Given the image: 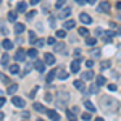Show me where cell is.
I'll list each match as a JSON object with an SVG mask.
<instances>
[{
  "mask_svg": "<svg viewBox=\"0 0 121 121\" xmlns=\"http://www.w3.org/2000/svg\"><path fill=\"white\" fill-rule=\"evenodd\" d=\"M26 8H28V3H26V2H19L18 7H16V11H18V13H24Z\"/></svg>",
  "mask_w": 121,
  "mask_h": 121,
  "instance_id": "cell-12",
  "label": "cell"
},
{
  "mask_svg": "<svg viewBox=\"0 0 121 121\" xmlns=\"http://www.w3.org/2000/svg\"><path fill=\"white\" fill-rule=\"evenodd\" d=\"M66 116H68V120H69V121H76V113L71 112V110L66 113Z\"/></svg>",
  "mask_w": 121,
  "mask_h": 121,
  "instance_id": "cell-29",
  "label": "cell"
},
{
  "mask_svg": "<svg viewBox=\"0 0 121 121\" xmlns=\"http://www.w3.org/2000/svg\"><path fill=\"white\" fill-rule=\"evenodd\" d=\"M95 2H97V0H87V3H91V5H94Z\"/></svg>",
  "mask_w": 121,
  "mask_h": 121,
  "instance_id": "cell-51",
  "label": "cell"
},
{
  "mask_svg": "<svg viewBox=\"0 0 121 121\" xmlns=\"http://www.w3.org/2000/svg\"><path fill=\"white\" fill-rule=\"evenodd\" d=\"M28 55L31 56V58H36V56H37V48H31L28 52Z\"/></svg>",
  "mask_w": 121,
  "mask_h": 121,
  "instance_id": "cell-30",
  "label": "cell"
},
{
  "mask_svg": "<svg viewBox=\"0 0 121 121\" xmlns=\"http://www.w3.org/2000/svg\"><path fill=\"white\" fill-rule=\"evenodd\" d=\"M24 24H23V23H16V24H15V32H16V34H21V32H24Z\"/></svg>",
  "mask_w": 121,
  "mask_h": 121,
  "instance_id": "cell-17",
  "label": "cell"
},
{
  "mask_svg": "<svg viewBox=\"0 0 121 121\" xmlns=\"http://www.w3.org/2000/svg\"><path fill=\"white\" fill-rule=\"evenodd\" d=\"M44 60H45V63H47V65H53V63H55V56L52 55V53H45Z\"/></svg>",
  "mask_w": 121,
  "mask_h": 121,
  "instance_id": "cell-10",
  "label": "cell"
},
{
  "mask_svg": "<svg viewBox=\"0 0 121 121\" xmlns=\"http://www.w3.org/2000/svg\"><path fill=\"white\" fill-rule=\"evenodd\" d=\"M11 102H13L15 107H18V108H24V105H26V102H24L21 97H13V99H11Z\"/></svg>",
  "mask_w": 121,
  "mask_h": 121,
  "instance_id": "cell-5",
  "label": "cell"
},
{
  "mask_svg": "<svg viewBox=\"0 0 121 121\" xmlns=\"http://www.w3.org/2000/svg\"><path fill=\"white\" fill-rule=\"evenodd\" d=\"M105 82H107V79H105V76H102V74H99L97 76V86H105Z\"/></svg>",
  "mask_w": 121,
  "mask_h": 121,
  "instance_id": "cell-19",
  "label": "cell"
},
{
  "mask_svg": "<svg viewBox=\"0 0 121 121\" xmlns=\"http://www.w3.org/2000/svg\"><path fill=\"white\" fill-rule=\"evenodd\" d=\"M99 87H100V86H97V84H95V86H91V87H89V92L91 94H97L99 92Z\"/></svg>",
  "mask_w": 121,
  "mask_h": 121,
  "instance_id": "cell-31",
  "label": "cell"
},
{
  "mask_svg": "<svg viewBox=\"0 0 121 121\" xmlns=\"http://www.w3.org/2000/svg\"><path fill=\"white\" fill-rule=\"evenodd\" d=\"M47 44H48V45H55V39L48 37V39H47Z\"/></svg>",
  "mask_w": 121,
  "mask_h": 121,
  "instance_id": "cell-38",
  "label": "cell"
},
{
  "mask_svg": "<svg viewBox=\"0 0 121 121\" xmlns=\"http://www.w3.org/2000/svg\"><path fill=\"white\" fill-rule=\"evenodd\" d=\"M32 108H34L36 112H39V113H42V112H47V110H45V107H44L42 103H39V102L32 103Z\"/></svg>",
  "mask_w": 121,
  "mask_h": 121,
  "instance_id": "cell-11",
  "label": "cell"
},
{
  "mask_svg": "<svg viewBox=\"0 0 121 121\" xmlns=\"http://www.w3.org/2000/svg\"><path fill=\"white\" fill-rule=\"evenodd\" d=\"M97 10H99L100 13H110V2H100Z\"/></svg>",
  "mask_w": 121,
  "mask_h": 121,
  "instance_id": "cell-3",
  "label": "cell"
},
{
  "mask_svg": "<svg viewBox=\"0 0 121 121\" xmlns=\"http://www.w3.org/2000/svg\"><path fill=\"white\" fill-rule=\"evenodd\" d=\"M2 34L7 36V26H5V23H2Z\"/></svg>",
  "mask_w": 121,
  "mask_h": 121,
  "instance_id": "cell-39",
  "label": "cell"
},
{
  "mask_svg": "<svg viewBox=\"0 0 121 121\" xmlns=\"http://www.w3.org/2000/svg\"><path fill=\"white\" fill-rule=\"evenodd\" d=\"M15 58H16L18 61H24V58H26V52H24V50H18L16 55H15Z\"/></svg>",
  "mask_w": 121,
  "mask_h": 121,
  "instance_id": "cell-14",
  "label": "cell"
},
{
  "mask_svg": "<svg viewBox=\"0 0 121 121\" xmlns=\"http://www.w3.org/2000/svg\"><path fill=\"white\" fill-rule=\"evenodd\" d=\"M86 44H87V45H95V44H97V39L95 37H87L86 39Z\"/></svg>",
  "mask_w": 121,
  "mask_h": 121,
  "instance_id": "cell-28",
  "label": "cell"
},
{
  "mask_svg": "<svg viewBox=\"0 0 121 121\" xmlns=\"http://www.w3.org/2000/svg\"><path fill=\"white\" fill-rule=\"evenodd\" d=\"M45 61H42V60H36V61H34V68H36V69H37L39 73H44V71H45Z\"/></svg>",
  "mask_w": 121,
  "mask_h": 121,
  "instance_id": "cell-4",
  "label": "cell"
},
{
  "mask_svg": "<svg viewBox=\"0 0 121 121\" xmlns=\"http://www.w3.org/2000/svg\"><path fill=\"white\" fill-rule=\"evenodd\" d=\"M92 55H97V56H99V55H100V50H99V48H94V50H92Z\"/></svg>",
  "mask_w": 121,
  "mask_h": 121,
  "instance_id": "cell-44",
  "label": "cell"
},
{
  "mask_svg": "<svg viewBox=\"0 0 121 121\" xmlns=\"http://www.w3.org/2000/svg\"><path fill=\"white\" fill-rule=\"evenodd\" d=\"M37 121H44V120H40V118H39V120H37Z\"/></svg>",
  "mask_w": 121,
  "mask_h": 121,
  "instance_id": "cell-55",
  "label": "cell"
},
{
  "mask_svg": "<svg viewBox=\"0 0 121 121\" xmlns=\"http://www.w3.org/2000/svg\"><path fill=\"white\" fill-rule=\"evenodd\" d=\"M36 16V11H29V13H26V19H32Z\"/></svg>",
  "mask_w": 121,
  "mask_h": 121,
  "instance_id": "cell-35",
  "label": "cell"
},
{
  "mask_svg": "<svg viewBox=\"0 0 121 121\" xmlns=\"http://www.w3.org/2000/svg\"><path fill=\"white\" fill-rule=\"evenodd\" d=\"M120 19H121V16H120Z\"/></svg>",
  "mask_w": 121,
  "mask_h": 121,
  "instance_id": "cell-56",
  "label": "cell"
},
{
  "mask_svg": "<svg viewBox=\"0 0 121 121\" xmlns=\"http://www.w3.org/2000/svg\"><path fill=\"white\" fill-rule=\"evenodd\" d=\"M56 107L60 108V110H65L66 108V102H68V94L66 92H58V95H56Z\"/></svg>",
  "mask_w": 121,
  "mask_h": 121,
  "instance_id": "cell-1",
  "label": "cell"
},
{
  "mask_svg": "<svg viewBox=\"0 0 121 121\" xmlns=\"http://www.w3.org/2000/svg\"><path fill=\"white\" fill-rule=\"evenodd\" d=\"M56 36H58V37H61V39H63V37L66 36V31H63V29H60V31L56 32Z\"/></svg>",
  "mask_w": 121,
  "mask_h": 121,
  "instance_id": "cell-36",
  "label": "cell"
},
{
  "mask_svg": "<svg viewBox=\"0 0 121 121\" xmlns=\"http://www.w3.org/2000/svg\"><path fill=\"white\" fill-rule=\"evenodd\" d=\"M108 91H116V86H115V84H110V86H108Z\"/></svg>",
  "mask_w": 121,
  "mask_h": 121,
  "instance_id": "cell-46",
  "label": "cell"
},
{
  "mask_svg": "<svg viewBox=\"0 0 121 121\" xmlns=\"http://www.w3.org/2000/svg\"><path fill=\"white\" fill-rule=\"evenodd\" d=\"M76 26V23L73 21V19H68V21H65V29H73Z\"/></svg>",
  "mask_w": 121,
  "mask_h": 121,
  "instance_id": "cell-22",
  "label": "cell"
},
{
  "mask_svg": "<svg viewBox=\"0 0 121 121\" xmlns=\"http://www.w3.org/2000/svg\"><path fill=\"white\" fill-rule=\"evenodd\" d=\"M0 105H2V107L5 105V99H3V97H0Z\"/></svg>",
  "mask_w": 121,
  "mask_h": 121,
  "instance_id": "cell-50",
  "label": "cell"
},
{
  "mask_svg": "<svg viewBox=\"0 0 121 121\" xmlns=\"http://www.w3.org/2000/svg\"><path fill=\"white\" fill-rule=\"evenodd\" d=\"M45 39H37V40H36V42H34V44H32V47H36V48H40V47H44L45 45Z\"/></svg>",
  "mask_w": 121,
  "mask_h": 121,
  "instance_id": "cell-18",
  "label": "cell"
},
{
  "mask_svg": "<svg viewBox=\"0 0 121 121\" xmlns=\"http://www.w3.org/2000/svg\"><path fill=\"white\" fill-rule=\"evenodd\" d=\"M79 21H82L84 24H91V23H92V18H91L87 13H84V11H82V13L79 15Z\"/></svg>",
  "mask_w": 121,
  "mask_h": 121,
  "instance_id": "cell-6",
  "label": "cell"
},
{
  "mask_svg": "<svg viewBox=\"0 0 121 121\" xmlns=\"http://www.w3.org/2000/svg\"><path fill=\"white\" fill-rule=\"evenodd\" d=\"M82 120L84 121H89V120H91V113H82Z\"/></svg>",
  "mask_w": 121,
  "mask_h": 121,
  "instance_id": "cell-37",
  "label": "cell"
},
{
  "mask_svg": "<svg viewBox=\"0 0 121 121\" xmlns=\"http://www.w3.org/2000/svg\"><path fill=\"white\" fill-rule=\"evenodd\" d=\"M84 107H86L89 112H97V108L94 107V103L91 102V100H84Z\"/></svg>",
  "mask_w": 121,
  "mask_h": 121,
  "instance_id": "cell-15",
  "label": "cell"
},
{
  "mask_svg": "<svg viewBox=\"0 0 121 121\" xmlns=\"http://www.w3.org/2000/svg\"><path fill=\"white\" fill-rule=\"evenodd\" d=\"M82 79H86V81H91V79H94V71H86L82 74Z\"/></svg>",
  "mask_w": 121,
  "mask_h": 121,
  "instance_id": "cell-20",
  "label": "cell"
},
{
  "mask_svg": "<svg viewBox=\"0 0 121 121\" xmlns=\"http://www.w3.org/2000/svg\"><path fill=\"white\" fill-rule=\"evenodd\" d=\"M40 0H31V5H37Z\"/></svg>",
  "mask_w": 121,
  "mask_h": 121,
  "instance_id": "cell-49",
  "label": "cell"
},
{
  "mask_svg": "<svg viewBox=\"0 0 121 121\" xmlns=\"http://www.w3.org/2000/svg\"><path fill=\"white\" fill-rule=\"evenodd\" d=\"M47 115H48V118H50L52 121H60V120H61L60 115H58L56 112H53V110H47Z\"/></svg>",
  "mask_w": 121,
  "mask_h": 121,
  "instance_id": "cell-8",
  "label": "cell"
},
{
  "mask_svg": "<svg viewBox=\"0 0 121 121\" xmlns=\"http://www.w3.org/2000/svg\"><path fill=\"white\" fill-rule=\"evenodd\" d=\"M8 19L10 21H16V13H15V11H10L8 13Z\"/></svg>",
  "mask_w": 121,
  "mask_h": 121,
  "instance_id": "cell-32",
  "label": "cell"
},
{
  "mask_svg": "<svg viewBox=\"0 0 121 121\" xmlns=\"http://www.w3.org/2000/svg\"><path fill=\"white\" fill-rule=\"evenodd\" d=\"M95 121H103V120L102 118H95Z\"/></svg>",
  "mask_w": 121,
  "mask_h": 121,
  "instance_id": "cell-54",
  "label": "cell"
},
{
  "mask_svg": "<svg viewBox=\"0 0 121 121\" xmlns=\"http://www.w3.org/2000/svg\"><path fill=\"white\" fill-rule=\"evenodd\" d=\"M37 89H39V87H34V89L31 91V94H29V95H31V97H34V95H36V92H37Z\"/></svg>",
  "mask_w": 121,
  "mask_h": 121,
  "instance_id": "cell-45",
  "label": "cell"
},
{
  "mask_svg": "<svg viewBox=\"0 0 121 121\" xmlns=\"http://www.w3.org/2000/svg\"><path fill=\"white\" fill-rule=\"evenodd\" d=\"M2 82H3V84H8V78H7L5 74H2Z\"/></svg>",
  "mask_w": 121,
  "mask_h": 121,
  "instance_id": "cell-43",
  "label": "cell"
},
{
  "mask_svg": "<svg viewBox=\"0 0 121 121\" xmlns=\"http://www.w3.org/2000/svg\"><path fill=\"white\" fill-rule=\"evenodd\" d=\"M102 69H105V68H108V66H110V61H102Z\"/></svg>",
  "mask_w": 121,
  "mask_h": 121,
  "instance_id": "cell-40",
  "label": "cell"
},
{
  "mask_svg": "<svg viewBox=\"0 0 121 121\" xmlns=\"http://www.w3.org/2000/svg\"><path fill=\"white\" fill-rule=\"evenodd\" d=\"M2 47H3L5 50H11V48H13V42H11V40H8V39H3Z\"/></svg>",
  "mask_w": 121,
  "mask_h": 121,
  "instance_id": "cell-13",
  "label": "cell"
},
{
  "mask_svg": "<svg viewBox=\"0 0 121 121\" xmlns=\"http://www.w3.org/2000/svg\"><path fill=\"white\" fill-rule=\"evenodd\" d=\"M56 76H58L60 79H66V78H68V73H66L65 69H60V71H56Z\"/></svg>",
  "mask_w": 121,
  "mask_h": 121,
  "instance_id": "cell-25",
  "label": "cell"
},
{
  "mask_svg": "<svg viewBox=\"0 0 121 121\" xmlns=\"http://www.w3.org/2000/svg\"><path fill=\"white\" fill-rule=\"evenodd\" d=\"M73 86H74L78 91H84V79H78V81H74Z\"/></svg>",
  "mask_w": 121,
  "mask_h": 121,
  "instance_id": "cell-16",
  "label": "cell"
},
{
  "mask_svg": "<svg viewBox=\"0 0 121 121\" xmlns=\"http://www.w3.org/2000/svg\"><path fill=\"white\" fill-rule=\"evenodd\" d=\"M116 32H118V34H121V26H118V28H116Z\"/></svg>",
  "mask_w": 121,
  "mask_h": 121,
  "instance_id": "cell-52",
  "label": "cell"
},
{
  "mask_svg": "<svg viewBox=\"0 0 121 121\" xmlns=\"http://www.w3.org/2000/svg\"><path fill=\"white\" fill-rule=\"evenodd\" d=\"M79 68H81V61L79 60H73L71 61V73H79Z\"/></svg>",
  "mask_w": 121,
  "mask_h": 121,
  "instance_id": "cell-7",
  "label": "cell"
},
{
  "mask_svg": "<svg viewBox=\"0 0 121 121\" xmlns=\"http://www.w3.org/2000/svg\"><path fill=\"white\" fill-rule=\"evenodd\" d=\"M8 60H10V56L7 55V53H3V55H2V66L8 65Z\"/></svg>",
  "mask_w": 121,
  "mask_h": 121,
  "instance_id": "cell-26",
  "label": "cell"
},
{
  "mask_svg": "<svg viewBox=\"0 0 121 121\" xmlns=\"http://www.w3.org/2000/svg\"><path fill=\"white\" fill-rule=\"evenodd\" d=\"M65 44H61V42H60V44H55V45H53V50H55V52H60V53H66V48H65Z\"/></svg>",
  "mask_w": 121,
  "mask_h": 121,
  "instance_id": "cell-9",
  "label": "cell"
},
{
  "mask_svg": "<svg viewBox=\"0 0 121 121\" xmlns=\"http://www.w3.org/2000/svg\"><path fill=\"white\" fill-rule=\"evenodd\" d=\"M86 65H87V68H92V66H94V60H87Z\"/></svg>",
  "mask_w": 121,
  "mask_h": 121,
  "instance_id": "cell-41",
  "label": "cell"
},
{
  "mask_svg": "<svg viewBox=\"0 0 121 121\" xmlns=\"http://www.w3.org/2000/svg\"><path fill=\"white\" fill-rule=\"evenodd\" d=\"M10 73L11 74H19V65H11L10 66Z\"/></svg>",
  "mask_w": 121,
  "mask_h": 121,
  "instance_id": "cell-21",
  "label": "cell"
},
{
  "mask_svg": "<svg viewBox=\"0 0 121 121\" xmlns=\"http://www.w3.org/2000/svg\"><path fill=\"white\" fill-rule=\"evenodd\" d=\"M78 32H79L82 37H87V36H89V31H87L86 28H79V29H78Z\"/></svg>",
  "mask_w": 121,
  "mask_h": 121,
  "instance_id": "cell-27",
  "label": "cell"
},
{
  "mask_svg": "<svg viewBox=\"0 0 121 121\" xmlns=\"http://www.w3.org/2000/svg\"><path fill=\"white\" fill-rule=\"evenodd\" d=\"M86 2H87V0H76V3H79V5H84Z\"/></svg>",
  "mask_w": 121,
  "mask_h": 121,
  "instance_id": "cell-48",
  "label": "cell"
},
{
  "mask_svg": "<svg viewBox=\"0 0 121 121\" xmlns=\"http://www.w3.org/2000/svg\"><path fill=\"white\" fill-rule=\"evenodd\" d=\"M36 40H37V37H36V34H34V32H31V36H29V42H31V44H34Z\"/></svg>",
  "mask_w": 121,
  "mask_h": 121,
  "instance_id": "cell-34",
  "label": "cell"
},
{
  "mask_svg": "<svg viewBox=\"0 0 121 121\" xmlns=\"http://www.w3.org/2000/svg\"><path fill=\"white\" fill-rule=\"evenodd\" d=\"M45 100H47V102H52V97H50V94H47V95H45Z\"/></svg>",
  "mask_w": 121,
  "mask_h": 121,
  "instance_id": "cell-47",
  "label": "cell"
},
{
  "mask_svg": "<svg viewBox=\"0 0 121 121\" xmlns=\"http://www.w3.org/2000/svg\"><path fill=\"white\" fill-rule=\"evenodd\" d=\"M71 10L73 8H69V7H65V8H61L60 11H58V18L60 19H66L69 15H71Z\"/></svg>",
  "mask_w": 121,
  "mask_h": 121,
  "instance_id": "cell-2",
  "label": "cell"
},
{
  "mask_svg": "<svg viewBox=\"0 0 121 121\" xmlns=\"http://www.w3.org/2000/svg\"><path fill=\"white\" fill-rule=\"evenodd\" d=\"M116 7H118V8L121 10V2H118V3H116Z\"/></svg>",
  "mask_w": 121,
  "mask_h": 121,
  "instance_id": "cell-53",
  "label": "cell"
},
{
  "mask_svg": "<svg viewBox=\"0 0 121 121\" xmlns=\"http://www.w3.org/2000/svg\"><path fill=\"white\" fill-rule=\"evenodd\" d=\"M65 2H66V0H56V2H55V7H56V8H61V7L65 5Z\"/></svg>",
  "mask_w": 121,
  "mask_h": 121,
  "instance_id": "cell-33",
  "label": "cell"
},
{
  "mask_svg": "<svg viewBox=\"0 0 121 121\" xmlns=\"http://www.w3.org/2000/svg\"><path fill=\"white\" fill-rule=\"evenodd\" d=\"M55 76H56V71H50V73L47 74V82L50 84L52 81H53V79H55Z\"/></svg>",
  "mask_w": 121,
  "mask_h": 121,
  "instance_id": "cell-24",
  "label": "cell"
},
{
  "mask_svg": "<svg viewBox=\"0 0 121 121\" xmlns=\"http://www.w3.org/2000/svg\"><path fill=\"white\" fill-rule=\"evenodd\" d=\"M16 91H18V86H16V84H11L8 89H7V92H8L10 95H13V94L16 92Z\"/></svg>",
  "mask_w": 121,
  "mask_h": 121,
  "instance_id": "cell-23",
  "label": "cell"
},
{
  "mask_svg": "<svg viewBox=\"0 0 121 121\" xmlns=\"http://www.w3.org/2000/svg\"><path fill=\"white\" fill-rule=\"evenodd\" d=\"M95 34H97V36H102V34H103L102 28H97V29H95Z\"/></svg>",
  "mask_w": 121,
  "mask_h": 121,
  "instance_id": "cell-42",
  "label": "cell"
}]
</instances>
